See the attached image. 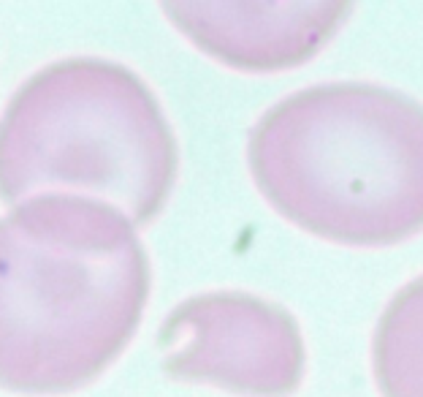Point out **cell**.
<instances>
[{"mask_svg":"<svg viewBox=\"0 0 423 397\" xmlns=\"http://www.w3.org/2000/svg\"><path fill=\"white\" fill-rule=\"evenodd\" d=\"M177 139L152 90L125 66L68 58L33 74L0 117V199L79 196L133 226L166 204Z\"/></svg>","mask_w":423,"mask_h":397,"instance_id":"obj_3","label":"cell"},{"mask_svg":"<svg viewBox=\"0 0 423 397\" xmlns=\"http://www.w3.org/2000/svg\"><path fill=\"white\" fill-rule=\"evenodd\" d=\"M372 368L383 397H423V275L385 305L372 340Z\"/></svg>","mask_w":423,"mask_h":397,"instance_id":"obj_6","label":"cell"},{"mask_svg":"<svg viewBox=\"0 0 423 397\" xmlns=\"http://www.w3.org/2000/svg\"><path fill=\"white\" fill-rule=\"evenodd\" d=\"M157 346L168 376L250 397H287L307 368L296 318L247 291H209L179 302Z\"/></svg>","mask_w":423,"mask_h":397,"instance_id":"obj_4","label":"cell"},{"mask_svg":"<svg viewBox=\"0 0 423 397\" xmlns=\"http://www.w3.org/2000/svg\"><path fill=\"white\" fill-rule=\"evenodd\" d=\"M163 8L222 63L280 71L312 58L352 5L342 0H174Z\"/></svg>","mask_w":423,"mask_h":397,"instance_id":"obj_5","label":"cell"},{"mask_svg":"<svg viewBox=\"0 0 423 397\" xmlns=\"http://www.w3.org/2000/svg\"><path fill=\"white\" fill-rule=\"evenodd\" d=\"M149 294L136 226L109 204L36 196L0 215V387L60 395L133 337Z\"/></svg>","mask_w":423,"mask_h":397,"instance_id":"obj_1","label":"cell"},{"mask_svg":"<svg viewBox=\"0 0 423 397\" xmlns=\"http://www.w3.org/2000/svg\"><path fill=\"white\" fill-rule=\"evenodd\" d=\"M247 160L266 202L309 234L377 248L423 229V104L394 87L296 90L253 125Z\"/></svg>","mask_w":423,"mask_h":397,"instance_id":"obj_2","label":"cell"}]
</instances>
